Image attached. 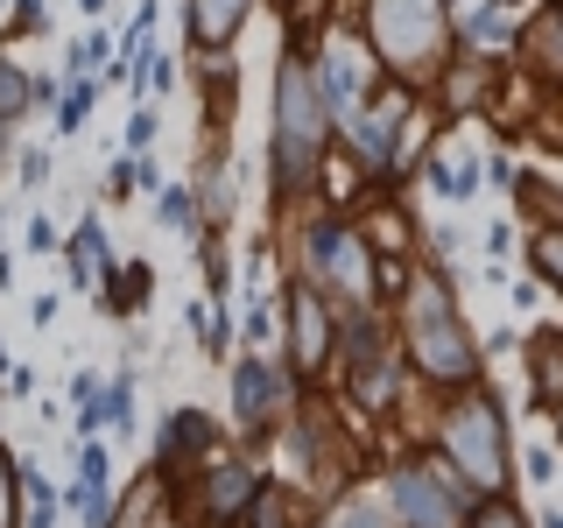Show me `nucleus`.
I'll list each match as a JSON object with an SVG mask.
<instances>
[{
	"label": "nucleus",
	"instance_id": "nucleus-24",
	"mask_svg": "<svg viewBox=\"0 0 563 528\" xmlns=\"http://www.w3.org/2000/svg\"><path fill=\"white\" fill-rule=\"evenodd\" d=\"M528 268H536V282L563 289V226H542V233H528Z\"/></svg>",
	"mask_w": 563,
	"mask_h": 528
},
{
	"label": "nucleus",
	"instance_id": "nucleus-44",
	"mask_svg": "<svg viewBox=\"0 0 563 528\" xmlns=\"http://www.w3.org/2000/svg\"><path fill=\"white\" fill-rule=\"evenodd\" d=\"M550 416H556V437H563V402H556V409H550Z\"/></svg>",
	"mask_w": 563,
	"mask_h": 528
},
{
	"label": "nucleus",
	"instance_id": "nucleus-17",
	"mask_svg": "<svg viewBox=\"0 0 563 528\" xmlns=\"http://www.w3.org/2000/svg\"><path fill=\"white\" fill-rule=\"evenodd\" d=\"M528 387H536V409L563 402V331H536V345H528Z\"/></svg>",
	"mask_w": 563,
	"mask_h": 528
},
{
	"label": "nucleus",
	"instance_id": "nucleus-12",
	"mask_svg": "<svg viewBox=\"0 0 563 528\" xmlns=\"http://www.w3.org/2000/svg\"><path fill=\"white\" fill-rule=\"evenodd\" d=\"M282 402H289V387H282V366L275 360H261V352L233 360V416L246 422V430H268Z\"/></svg>",
	"mask_w": 563,
	"mask_h": 528
},
{
	"label": "nucleus",
	"instance_id": "nucleus-6",
	"mask_svg": "<svg viewBox=\"0 0 563 528\" xmlns=\"http://www.w3.org/2000/svg\"><path fill=\"white\" fill-rule=\"evenodd\" d=\"M331 345H345V387L360 409H387L401 381V345L380 310H339L331 317Z\"/></svg>",
	"mask_w": 563,
	"mask_h": 528
},
{
	"label": "nucleus",
	"instance_id": "nucleus-18",
	"mask_svg": "<svg viewBox=\"0 0 563 528\" xmlns=\"http://www.w3.org/2000/svg\"><path fill=\"white\" fill-rule=\"evenodd\" d=\"M493 85H500V64H444V78H437V92H444L451 113H472Z\"/></svg>",
	"mask_w": 563,
	"mask_h": 528
},
{
	"label": "nucleus",
	"instance_id": "nucleus-46",
	"mask_svg": "<svg viewBox=\"0 0 563 528\" xmlns=\"http://www.w3.org/2000/svg\"><path fill=\"white\" fill-rule=\"evenodd\" d=\"M0 148H8V141H0Z\"/></svg>",
	"mask_w": 563,
	"mask_h": 528
},
{
	"label": "nucleus",
	"instance_id": "nucleus-35",
	"mask_svg": "<svg viewBox=\"0 0 563 528\" xmlns=\"http://www.w3.org/2000/svg\"><path fill=\"white\" fill-rule=\"evenodd\" d=\"M148 141H155V106H141V113L128 120V155H141Z\"/></svg>",
	"mask_w": 563,
	"mask_h": 528
},
{
	"label": "nucleus",
	"instance_id": "nucleus-25",
	"mask_svg": "<svg viewBox=\"0 0 563 528\" xmlns=\"http://www.w3.org/2000/svg\"><path fill=\"white\" fill-rule=\"evenodd\" d=\"M515 22H521V0H486V8L465 22V35H472V43H507Z\"/></svg>",
	"mask_w": 563,
	"mask_h": 528
},
{
	"label": "nucleus",
	"instance_id": "nucleus-29",
	"mask_svg": "<svg viewBox=\"0 0 563 528\" xmlns=\"http://www.w3.org/2000/svg\"><path fill=\"white\" fill-rule=\"evenodd\" d=\"M85 113H92V78H70L64 99H57V134H78Z\"/></svg>",
	"mask_w": 563,
	"mask_h": 528
},
{
	"label": "nucleus",
	"instance_id": "nucleus-31",
	"mask_svg": "<svg viewBox=\"0 0 563 528\" xmlns=\"http://www.w3.org/2000/svg\"><path fill=\"white\" fill-rule=\"evenodd\" d=\"M106 472H113V451H106L99 437H85V451H78V486H106Z\"/></svg>",
	"mask_w": 563,
	"mask_h": 528
},
{
	"label": "nucleus",
	"instance_id": "nucleus-2",
	"mask_svg": "<svg viewBox=\"0 0 563 528\" xmlns=\"http://www.w3.org/2000/svg\"><path fill=\"white\" fill-rule=\"evenodd\" d=\"M366 22V57L380 70H395L401 92L444 78L451 64V0H360Z\"/></svg>",
	"mask_w": 563,
	"mask_h": 528
},
{
	"label": "nucleus",
	"instance_id": "nucleus-45",
	"mask_svg": "<svg viewBox=\"0 0 563 528\" xmlns=\"http://www.w3.org/2000/svg\"><path fill=\"white\" fill-rule=\"evenodd\" d=\"M0 374H8V352H0Z\"/></svg>",
	"mask_w": 563,
	"mask_h": 528
},
{
	"label": "nucleus",
	"instance_id": "nucleus-37",
	"mask_svg": "<svg viewBox=\"0 0 563 528\" xmlns=\"http://www.w3.org/2000/svg\"><path fill=\"white\" fill-rule=\"evenodd\" d=\"M22 184H29V190H43V184H49V155H43V148H29V155H22Z\"/></svg>",
	"mask_w": 563,
	"mask_h": 528
},
{
	"label": "nucleus",
	"instance_id": "nucleus-1",
	"mask_svg": "<svg viewBox=\"0 0 563 528\" xmlns=\"http://www.w3.org/2000/svg\"><path fill=\"white\" fill-rule=\"evenodd\" d=\"M395 296H401V360L430 387H479V345H472V324L451 304V282L422 268Z\"/></svg>",
	"mask_w": 563,
	"mask_h": 528
},
{
	"label": "nucleus",
	"instance_id": "nucleus-4",
	"mask_svg": "<svg viewBox=\"0 0 563 528\" xmlns=\"http://www.w3.org/2000/svg\"><path fill=\"white\" fill-rule=\"evenodd\" d=\"M437 451H444L437 465H444L465 493L500 501V486L515 480V451H507V409H500V395L465 387V402H451V409L437 416Z\"/></svg>",
	"mask_w": 563,
	"mask_h": 528
},
{
	"label": "nucleus",
	"instance_id": "nucleus-30",
	"mask_svg": "<svg viewBox=\"0 0 563 528\" xmlns=\"http://www.w3.org/2000/svg\"><path fill=\"white\" fill-rule=\"evenodd\" d=\"M465 528H528V515H521L515 501H479V507H472V521H465Z\"/></svg>",
	"mask_w": 563,
	"mask_h": 528
},
{
	"label": "nucleus",
	"instance_id": "nucleus-40",
	"mask_svg": "<svg viewBox=\"0 0 563 528\" xmlns=\"http://www.w3.org/2000/svg\"><path fill=\"white\" fill-rule=\"evenodd\" d=\"M507 246H515V233H507V219H500V226H486V254H493V261H500V254H507Z\"/></svg>",
	"mask_w": 563,
	"mask_h": 528
},
{
	"label": "nucleus",
	"instance_id": "nucleus-34",
	"mask_svg": "<svg viewBox=\"0 0 563 528\" xmlns=\"http://www.w3.org/2000/svg\"><path fill=\"white\" fill-rule=\"evenodd\" d=\"M141 64H148V70H141V85H148V92H169V78H176V64L163 57V50H155V57H148V50H141Z\"/></svg>",
	"mask_w": 563,
	"mask_h": 528
},
{
	"label": "nucleus",
	"instance_id": "nucleus-8",
	"mask_svg": "<svg viewBox=\"0 0 563 528\" xmlns=\"http://www.w3.org/2000/svg\"><path fill=\"white\" fill-rule=\"evenodd\" d=\"M310 85H317L324 120H352V113H360V106H366V85H374V64H366L360 35H352V29H331L324 43H317Z\"/></svg>",
	"mask_w": 563,
	"mask_h": 528
},
{
	"label": "nucleus",
	"instance_id": "nucleus-42",
	"mask_svg": "<svg viewBox=\"0 0 563 528\" xmlns=\"http://www.w3.org/2000/svg\"><path fill=\"white\" fill-rule=\"evenodd\" d=\"M542 528H563V507H556V515H542Z\"/></svg>",
	"mask_w": 563,
	"mask_h": 528
},
{
	"label": "nucleus",
	"instance_id": "nucleus-32",
	"mask_svg": "<svg viewBox=\"0 0 563 528\" xmlns=\"http://www.w3.org/2000/svg\"><path fill=\"white\" fill-rule=\"evenodd\" d=\"M324 528H395L387 507H345V515H324Z\"/></svg>",
	"mask_w": 563,
	"mask_h": 528
},
{
	"label": "nucleus",
	"instance_id": "nucleus-41",
	"mask_svg": "<svg viewBox=\"0 0 563 528\" xmlns=\"http://www.w3.org/2000/svg\"><path fill=\"white\" fill-rule=\"evenodd\" d=\"M92 395H99V374H78V381H70V402H78V409H85Z\"/></svg>",
	"mask_w": 563,
	"mask_h": 528
},
{
	"label": "nucleus",
	"instance_id": "nucleus-7",
	"mask_svg": "<svg viewBox=\"0 0 563 528\" xmlns=\"http://www.w3.org/2000/svg\"><path fill=\"white\" fill-rule=\"evenodd\" d=\"M387 515H395V528H465L472 507L465 486L437 458H409V465L387 472Z\"/></svg>",
	"mask_w": 563,
	"mask_h": 528
},
{
	"label": "nucleus",
	"instance_id": "nucleus-28",
	"mask_svg": "<svg viewBox=\"0 0 563 528\" xmlns=\"http://www.w3.org/2000/svg\"><path fill=\"white\" fill-rule=\"evenodd\" d=\"M240 528H303V521H296V501H282V493L261 486V501L246 507V521H240Z\"/></svg>",
	"mask_w": 563,
	"mask_h": 528
},
{
	"label": "nucleus",
	"instance_id": "nucleus-16",
	"mask_svg": "<svg viewBox=\"0 0 563 528\" xmlns=\"http://www.w3.org/2000/svg\"><path fill=\"white\" fill-rule=\"evenodd\" d=\"M521 57L536 64L542 78H556V85H563V0H556V8H542L536 22L521 29Z\"/></svg>",
	"mask_w": 563,
	"mask_h": 528
},
{
	"label": "nucleus",
	"instance_id": "nucleus-9",
	"mask_svg": "<svg viewBox=\"0 0 563 528\" xmlns=\"http://www.w3.org/2000/svg\"><path fill=\"white\" fill-rule=\"evenodd\" d=\"M409 106L416 92H401V85H387V92H374L360 106L352 120H339L345 141L360 148V163L366 169H380V176H395V155H401V134H409Z\"/></svg>",
	"mask_w": 563,
	"mask_h": 528
},
{
	"label": "nucleus",
	"instance_id": "nucleus-26",
	"mask_svg": "<svg viewBox=\"0 0 563 528\" xmlns=\"http://www.w3.org/2000/svg\"><path fill=\"white\" fill-rule=\"evenodd\" d=\"M0 528H22V458L0 444Z\"/></svg>",
	"mask_w": 563,
	"mask_h": 528
},
{
	"label": "nucleus",
	"instance_id": "nucleus-5",
	"mask_svg": "<svg viewBox=\"0 0 563 528\" xmlns=\"http://www.w3.org/2000/svg\"><path fill=\"white\" fill-rule=\"evenodd\" d=\"M303 261H310L303 282L324 296V304L380 310V261H374V240H366L352 219H317L303 233Z\"/></svg>",
	"mask_w": 563,
	"mask_h": 528
},
{
	"label": "nucleus",
	"instance_id": "nucleus-15",
	"mask_svg": "<svg viewBox=\"0 0 563 528\" xmlns=\"http://www.w3.org/2000/svg\"><path fill=\"white\" fill-rule=\"evenodd\" d=\"M106 422H113V437H128V430H134V374L99 381V395L78 409V430H85V437H99Z\"/></svg>",
	"mask_w": 563,
	"mask_h": 528
},
{
	"label": "nucleus",
	"instance_id": "nucleus-33",
	"mask_svg": "<svg viewBox=\"0 0 563 528\" xmlns=\"http://www.w3.org/2000/svg\"><path fill=\"white\" fill-rule=\"evenodd\" d=\"M134 184H141V155H113V169H106V190H113V198H128Z\"/></svg>",
	"mask_w": 563,
	"mask_h": 528
},
{
	"label": "nucleus",
	"instance_id": "nucleus-22",
	"mask_svg": "<svg viewBox=\"0 0 563 528\" xmlns=\"http://www.w3.org/2000/svg\"><path fill=\"white\" fill-rule=\"evenodd\" d=\"M29 106H35V78H29V64L0 57V141H8L14 120H29Z\"/></svg>",
	"mask_w": 563,
	"mask_h": 528
},
{
	"label": "nucleus",
	"instance_id": "nucleus-36",
	"mask_svg": "<svg viewBox=\"0 0 563 528\" xmlns=\"http://www.w3.org/2000/svg\"><path fill=\"white\" fill-rule=\"evenodd\" d=\"M246 339H254V345H268V339H275V310H268V304L246 310Z\"/></svg>",
	"mask_w": 563,
	"mask_h": 528
},
{
	"label": "nucleus",
	"instance_id": "nucleus-10",
	"mask_svg": "<svg viewBox=\"0 0 563 528\" xmlns=\"http://www.w3.org/2000/svg\"><path fill=\"white\" fill-rule=\"evenodd\" d=\"M282 324H289V366L296 374H324L331 360V304L310 289V282H289V296H282Z\"/></svg>",
	"mask_w": 563,
	"mask_h": 528
},
{
	"label": "nucleus",
	"instance_id": "nucleus-21",
	"mask_svg": "<svg viewBox=\"0 0 563 528\" xmlns=\"http://www.w3.org/2000/svg\"><path fill=\"white\" fill-rule=\"evenodd\" d=\"M430 190H437L444 205H465L472 190H479V163H472V155L437 148V155H430Z\"/></svg>",
	"mask_w": 563,
	"mask_h": 528
},
{
	"label": "nucleus",
	"instance_id": "nucleus-38",
	"mask_svg": "<svg viewBox=\"0 0 563 528\" xmlns=\"http://www.w3.org/2000/svg\"><path fill=\"white\" fill-rule=\"evenodd\" d=\"M521 458H528V480H542V486L556 480V451H521Z\"/></svg>",
	"mask_w": 563,
	"mask_h": 528
},
{
	"label": "nucleus",
	"instance_id": "nucleus-14",
	"mask_svg": "<svg viewBox=\"0 0 563 528\" xmlns=\"http://www.w3.org/2000/svg\"><path fill=\"white\" fill-rule=\"evenodd\" d=\"M254 22V0H190V50H225Z\"/></svg>",
	"mask_w": 563,
	"mask_h": 528
},
{
	"label": "nucleus",
	"instance_id": "nucleus-43",
	"mask_svg": "<svg viewBox=\"0 0 563 528\" xmlns=\"http://www.w3.org/2000/svg\"><path fill=\"white\" fill-rule=\"evenodd\" d=\"M155 528H190V521H176V515H163V521H155Z\"/></svg>",
	"mask_w": 563,
	"mask_h": 528
},
{
	"label": "nucleus",
	"instance_id": "nucleus-20",
	"mask_svg": "<svg viewBox=\"0 0 563 528\" xmlns=\"http://www.w3.org/2000/svg\"><path fill=\"white\" fill-rule=\"evenodd\" d=\"M113 268V246H106V226L99 219H78V233H70V282L78 289H92V275Z\"/></svg>",
	"mask_w": 563,
	"mask_h": 528
},
{
	"label": "nucleus",
	"instance_id": "nucleus-11",
	"mask_svg": "<svg viewBox=\"0 0 563 528\" xmlns=\"http://www.w3.org/2000/svg\"><path fill=\"white\" fill-rule=\"evenodd\" d=\"M261 501V472L246 465V458H211L205 480H198V515L211 528H240L246 507Z\"/></svg>",
	"mask_w": 563,
	"mask_h": 528
},
{
	"label": "nucleus",
	"instance_id": "nucleus-19",
	"mask_svg": "<svg viewBox=\"0 0 563 528\" xmlns=\"http://www.w3.org/2000/svg\"><path fill=\"white\" fill-rule=\"evenodd\" d=\"M198 233H211V226L233 211V184H225V163H219V148H205V163H198Z\"/></svg>",
	"mask_w": 563,
	"mask_h": 528
},
{
	"label": "nucleus",
	"instance_id": "nucleus-3",
	"mask_svg": "<svg viewBox=\"0 0 563 528\" xmlns=\"http://www.w3.org/2000/svg\"><path fill=\"white\" fill-rule=\"evenodd\" d=\"M324 148H331V120L317 106V85H310V57L282 50L275 64V134H268V169H275V211L289 198L324 176Z\"/></svg>",
	"mask_w": 563,
	"mask_h": 528
},
{
	"label": "nucleus",
	"instance_id": "nucleus-27",
	"mask_svg": "<svg viewBox=\"0 0 563 528\" xmlns=\"http://www.w3.org/2000/svg\"><path fill=\"white\" fill-rule=\"evenodd\" d=\"M155 211H163V226H176V233H198V205H190L184 184H163V190H155Z\"/></svg>",
	"mask_w": 563,
	"mask_h": 528
},
{
	"label": "nucleus",
	"instance_id": "nucleus-13",
	"mask_svg": "<svg viewBox=\"0 0 563 528\" xmlns=\"http://www.w3.org/2000/svg\"><path fill=\"white\" fill-rule=\"evenodd\" d=\"M211 444H219V430H211L205 409H169L163 416V437H155L163 472H176V465H211Z\"/></svg>",
	"mask_w": 563,
	"mask_h": 528
},
{
	"label": "nucleus",
	"instance_id": "nucleus-39",
	"mask_svg": "<svg viewBox=\"0 0 563 528\" xmlns=\"http://www.w3.org/2000/svg\"><path fill=\"white\" fill-rule=\"evenodd\" d=\"M29 246H35V254H49V246H57V219H29Z\"/></svg>",
	"mask_w": 563,
	"mask_h": 528
},
{
	"label": "nucleus",
	"instance_id": "nucleus-23",
	"mask_svg": "<svg viewBox=\"0 0 563 528\" xmlns=\"http://www.w3.org/2000/svg\"><path fill=\"white\" fill-rule=\"evenodd\" d=\"M148 261H128V268H106V296H99V304L106 310H120V317H128V310H141V304H148Z\"/></svg>",
	"mask_w": 563,
	"mask_h": 528
}]
</instances>
